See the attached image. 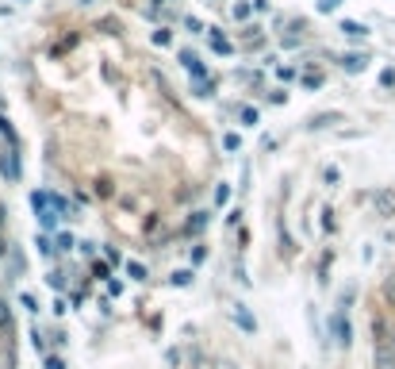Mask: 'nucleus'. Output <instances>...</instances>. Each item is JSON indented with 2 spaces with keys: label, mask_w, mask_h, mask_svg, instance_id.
Masks as SVG:
<instances>
[{
  "label": "nucleus",
  "mask_w": 395,
  "mask_h": 369,
  "mask_svg": "<svg viewBox=\"0 0 395 369\" xmlns=\"http://www.w3.org/2000/svg\"><path fill=\"white\" fill-rule=\"evenodd\" d=\"M177 362H180V350H177V347L166 350V365H169V369H177Z\"/></svg>",
  "instance_id": "obj_22"
},
{
  "label": "nucleus",
  "mask_w": 395,
  "mask_h": 369,
  "mask_svg": "<svg viewBox=\"0 0 395 369\" xmlns=\"http://www.w3.org/2000/svg\"><path fill=\"white\" fill-rule=\"evenodd\" d=\"M203 258H208V246H196V250H192V266H200Z\"/></svg>",
  "instance_id": "obj_26"
},
{
  "label": "nucleus",
  "mask_w": 395,
  "mask_h": 369,
  "mask_svg": "<svg viewBox=\"0 0 395 369\" xmlns=\"http://www.w3.org/2000/svg\"><path fill=\"white\" fill-rule=\"evenodd\" d=\"M12 327V308H8V300L0 297V331H8Z\"/></svg>",
  "instance_id": "obj_14"
},
{
  "label": "nucleus",
  "mask_w": 395,
  "mask_h": 369,
  "mask_svg": "<svg viewBox=\"0 0 395 369\" xmlns=\"http://www.w3.org/2000/svg\"><path fill=\"white\" fill-rule=\"evenodd\" d=\"M58 246H62V250H73L77 242H73V235H58Z\"/></svg>",
  "instance_id": "obj_27"
},
{
  "label": "nucleus",
  "mask_w": 395,
  "mask_h": 369,
  "mask_svg": "<svg viewBox=\"0 0 395 369\" xmlns=\"http://www.w3.org/2000/svg\"><path fill=\"white\" fill-rule=\"evenodd\" d=\"M230 196H234V188H230L227 181L215 188V204H219V208H223V204H230Z\"/></svg>",
  "instance_id": "obj_15"
},
{
  "label": "nucleus",
  "mask_w": 395,
  "mask_h": 369,
  "mask_svg": "<svg viewBox=\"0 0 395 369\" xmlns=\"http://www.w3.org/2000/svg\"><path fill=\"white\" fill-rule=\"evenodd\" d=\"M154 43H158V46H169L173 35H169V31H154Z\"/></svg>",
  "instance_id": "obj_24"
},
{
  "label": "nucleus",
  "mask_w": 395,
  "mask_h": 369,
  "mask_svg": "<svg viewBox=\"0 0 395 369\" xmlns=\"http://www.w3.org/2000/svg\"><path fill=\"white\" fill-rule=\"evenodd\" d=\"M192 281H196V269H177V273H173V285H177V289H188Z\"/></svg>",
  "instance_id": "obj_11"
},
{
  "label": "nucleus",
  "mask_w": 395,
  "mask_h": 369,
  "mask_svg": "<svg viewBox=\"0 0 395 369\" xmlns=\"http://www.w3.org/2000/svg\"><path fill=\"white\" fill-rule=\"evenodd\" d=\"M342 35H349V39H365L368 35V27H365V23H357V20H342Z\"/></svg>",
  "instance_id": "obj_8"
},
{
  "label": "nucleus",
  "mask_w": 395,
  "mask_h": 369,
  "mask_svg": "<svg viewBox=\"0 0 395 369\" xmlns=\"http://www.w3.org/2000/svg\"><path fill=\"white\" fill-rule=\"evenodd\" d=\"M373 365L376 369H395V350L384 347V342H376L373 347Z\"/></svg>",
  "instance_id": "obj_4"
},
{
  "label": "nucleus",
  "mask_w": 395,
  "mask_h": 369,
  "mask_svg": "<svg viewBox=\"0 0 395 369\" xmlns=\"http://www.w3.org/2000/svg\"><path fill=\"white\" fill-rule=\"evenodd\" d=\"M0 177H8V181H20V154H15V146L8 154H0Z\"/></svg>",
  "instance_id": "obj_3"
},
{
  "label": "nucleus",
  "mask_w": 395,
  "mask_h": 369,
  "mask_svg": "<svg viewBox=\"0 0 395 369\" xmlns=\"http://www.w3.org/2000/svg\"><path fill=\"white\" fill-rule=\"evenodd\" d=\"M334 123H342V112H323V116H315L307 127L311 131H326V127H334Z\"/></svg>",
  "instance_id": "obj_6"
},
{
  "label": "nucleus",
  "mask_w": 395,
  "mask_h": 369,
  "mask_svg": "<svg viewBox=\"0 0 395 369\" xmlns=\"http://www.w3.org/2000/svg\"><path fill=\"white\" fill-rule=\"evenodd\" d=\"M365 65H368L365 54H345V58H342V70H345V73H361Z\"/></svg>",
  "instance_id": "obj_9"
},
{
  "label": "nucleus",
  "mask_w": 395,
  "mask_h": 369,
  "mask_svg": "<svg viewBox=\"0 0 395 369\" xmlns=\"http://www.w3.org/2000/svg\"><path fill=\"white\" fill-rule=\"evenodd\" d=\"M4 254H8V242H4V239H0V258H4Z\"/></svg>",
  "instance_id": "obj_31"
},
{
  "label": "nucleus",
  "mask_w": 395,
  "mask_h": 369,
  "mask_svg": "<svg viewBox=\"0 0 395 369\" xmlns=\"http://www.w3.org/2000/svg\"><path fill=\"white\" fill-rule=\"evenodd\" d=\"M384 297H388V300H391V304H395V273L388 277V281H384Z\"/></svg>",
  "instance_id": "obj_23"
},
{
  "label": "nucleus",
  "mask_w": 395,
  "mask_h": 369,
  "mask_svg": "<svg viewBox=\"0 0 395 369\" xmlns=\"http://www.w3.org/2000/svg\"><path fill=\"white\" fill-rule=\"evenodd\" d=\"M127 277L130 281H146V266L142 261H127Z\"/></svg>",
  "instance_id": "obj_13"
},
{
  "label": "nucleus",
  "mask_w": 395,
  "mask_h": 369,
  "mask_svg": "<svg viewBox=\"0 0 395 369\" xmlns=\"http://www.w3.org/2000/svg\"><path fill=\"white\" fill-rule=\"evenodd\" d=\"M4 219H8V212H4V204H0V227H4Z\"/></svg>",
  "instance_id": "obj_30"
},
{
  "label": "nucleus",
  "mask_w": 395,
  "mask_h": 369,
  "mask_svg": "<svg viewBox=\"0 0 395 369\" xmlns=\"http://www.w3.org/2000/svg\"><path fill=\"white\" fill-rule=\"evenodd\" d=\"M250 12H253V8L246 4V0H242V4H234V20H246V15H250Z\"/></svg>",
  "instance_id": "obj_25"
},
{
  "label": "nucleus",
  "mask_w": 395,
  "mask_h": 369,
  "mask_svg": "<svg viewBox=\"0 0 395 369\" xmlns=\"http://www.w3.org/2000/svg\"><path fill=\"white\" fill-rule=\"evenodd\" d=\"M43 369H65V362H62L58 354H51V358H46V365H43Z\"/></svg>",
  "instance_id": "obj_28"
},
{
  "label": "nucleus",
  "mask_w": 395,
  "mask_h": 369,
  "mask_svg": "<svg viewBox=\"0 0 395 369\" xmlns=\"http://www.w3.org/2000/svg\"><path fill=\"white\" fill-rule=\"evenodd\" d=\"M334 342H338V347H349V342H353V323H349L345 311L334 316Z\"/></svg>",
  "instance_id": "obj_2"
},
{
  "label": "nucleus",
  "mask_w": 395,
  "mask_h": 369,
  "mask_svg": "<svg viewBox=\"0 0 395 369\" xmlns=\"http://www.w3.org/2000/svg\"><path fill=\"white\" fill-rule=\"evenodd\" d=\"M373 208H376V216L391 219L395 216V188H380V193H373Z\"/></svg>",
  "instance_id": "obj_1"
},
{
  "label": "nucleus",
  "mask_w": 395,
  "mask_h": 369,
  "mask_svg": "<svg viewBox=\"0 0 395 369\" xmlns=\"http://www.w3.org/2000/svg\"><path fill=\"white\" fill-rule=\"evenodd\" d=\"M211 93H215V81H211V77H200V81H196V96H203V101H208Z\"/></svg>",
  "instance_id": "obj_12"
},
{
  "label": "nucleus",
  "mask_w": 395,
  "mask_h": 369,
  "mask_svg": "<svg viewBox=\"0 0 395 369\" xmlns=\"http://www.w3.org/2000/svg\"><path fill=\"white\" fill-rule=\"evenodd\" d=\"M303 85H307V89H319V85H323V73H303Z\"/></svg>",
  "instance_id": "obj_20"
},
{
  "label": "nucleus",
  "mask_w": 395,
  "mask_h": 369,
  "mask_svg": "<svg viewBox=\"0 0 395 369\" xmlns=\"http://www.w3.org/2000/svg\"><path fill=\"white\" fill-rule=\"evenodd\" d=\"M242 123H246V127H257V123H261V112H257V108H242Z\"/></svg>",
  "instance_id": "obj_17"
},
{
  "label": "nucleus",
  "mask_w": 395,
  "mask_h": 369,
  "mask_svg": "<svg viewBox=\"0 0 395 369\" xmlns=\"http://www.w3.org/2000/svg\"><path fill=\"white\" fill-rule=\"evenodd\" d=\"M35 246H39V254H43V258H51V254H54V242L46 239V235H39V239H35Z\"/></svg>",
  "instance_id": "obj_18"
},
{
  "label": "nucleus",
  "mask_w": 395,
  "mask_h": 369,
  "mask_svg": "<svg viewBox=\"0 0 395 369\" xmlns=\"http://www.w3.org/2000/svg\"><path fill=\"white\" fill-rule=\"evenodd\" d=\"M234 319H238V327H242V331H257V319L246 311V304H234Z\"/></svg>",
  "instance_id": "obj_7"
},
{
  "label": "nucleus",
  "mask_w": 395,
  "mask_h": 369,
  "mask_svg": "<svg viewBox=\"0 0 395 369\" xmlns=\"http://www.w3.org/2000/svg\"><path fill=\"white\" fill-rule=\"evenodd\" d=\"M223 146H227V150H238V146H242V138H238L234 131H227V135H223Z\"/></svg>",
  "instance_id": "obj_19"
},
{
  "label": "nucleus",
  "mask_w": 395,
  "mask_h": 369,
  "mask_svg": "<svg viewBox=\"0 0 395 369\" xmlns=\"http://www.w3.org/2000/svg\"><path fill=\"white\" fill-rule=\"evenodd\" d=\"M180 65H185V70H188V73H192V81L208 77V70H203V62H200V58H196V54H192V51H185V54H180Z\"/></svg>",
  "instance_id": "obj_5"
},
{
  "label": "nucleus",
  "mask_w": 395,
  "mask_h": 369,
  "mask_svg": "<svg viewBox=\"0 0 395 369\" xmlns=\"http://www.w3.org/2000/svg\"><path fill=\"white\" fill-rule=\"evenodd\" d=\"M338 4H342V0H323V4H319V12H334Z\"/></svg>",
  "instance_id": "obj_29"
},
{
  "label": "nucleus",
  "mask_w": 395,
  "mask_h": 369,
  "mask_svg": "<svg viewBox=\"0 0 395 369\" xmlns=\"http://www.w3.org/2000/svg\"><path fill=\"white\" fill-rule=\"evenodd\" d=\"M20 304H23V308H27V311H39V300H35V297H31V292H23V297H20Z\"/></svg>",
  "instance_id": "obj_21"
},
{
  "label": "nucleus",
  "mask_w": 395,
  "mask_h": 369,
  "mask_svg": "<svg viewBox=\"0 0 395 369\" xmlns=\"http://www.w3.org/2000/svg\"><path fill=\"white\" fill-rule=\"evenodd\" d=\"M211 51H215V54H230V43H227L223 35H215V31H211Z\"/></svg>",
  "instance_id": "obj_16"
},
{
  "label": "nucleus",
  "mask_w": 395,
  "mask_h": 369,
  "mask_svg": "<svg viewBox=\"0 0 395 369\" xmlns=\"http://www.w3.org/2000/svg\"><path fill=\"white\" fill-rule=\"evenodd\" d=\"M203 227H208V212H192L188 216V235H200Z\"/></svg>",
  "instance_id": "obj_10"
}]
</instances>
